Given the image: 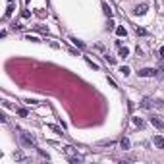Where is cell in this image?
Masks as SVG:
<instances>
[{"label": "cell", "instance_id": "6da1fadb", "mask_svg": "<svg viewBox=\"0 0 164 164\" xmlns=\"http://www.w3.org/2000/svg\"><path fill=\"white\" fill-rule=\"evenodd\" d=\"M19 139H21V143H23L25 147H35V139H33V135H29V133H25V131L19 133Z\"/></svg>", "mask_w": 164, "mask_h": 164}, {"label": "cell", "instance_id": "7a4b0ae2", "mask_svg": "<svg viewBox=\"0 0 164 164\" xmlns=\"http://www.w3.org/2000/svg\"><path fill=\"white\" fill-rule=\"evenodd\" d=\"M137 74H139V77H155L156 71H155V68H143V70H139Z\"/></svg>", "mask_w": 164, "mask_h": 164}, {"label": "cell", "instance_id": "3957f363", "mask_svg": "<svg viewBox=\"0 0 164 164\" xmlns=\"http://www.w3.org/2000/svg\"><path fill=\"white\" fill-rule=\"evenodd\" d=\"M147 10H149V6H147V4H137L135 10H133V14H135V16H145Z\"/></svg>", "mask_w": 164, "mask_h": 164}, {"label": "cell", "instance_id": "277c9868", "mask_svg": "<svg viewBox=\"0 0 164 164\" xmlns=\"http://www.w3.org/2000/svg\"><path fill=\"white\" fill-rule=\"evenodd\" d=\"M153 143H155V147H156V149H164V137H162V135H155Z\"/></svg>", "mask_w": 164, "mask_h": 164}, {"label": "cell", "instance_id": "5b68a950", "mask_svg": "<svg viewBox=\"0 0 164 164\" xmlns=\"http://www.w3.org/2000/svg\"><path fill=\"white\" fill-rule=\"evenodd\" d=\"M151 124H153V126H155L156 129H162V127H164L162 120H160V118H156V116H153V118H151Z\"/></svg>", "mask_w": 164, "mask_h": 164}, {"label": "cell", "instance_id": "8992f818", "mask_svg": "<svg viewBox=\"0 0 164 164\" xmlns=\"http://www.w3.org/2000/svg\"><path fill=\"white\" fill-rule=\"evenodd\" d=\"M153 104H155V102H153V100H151L149 97H145L143 100H141V108H145V110H149V108L153 106Z\"/></svg>", "mask_w": 164, "mask_h": 164}, {"label": "cell", "instance_id": "52a82bcc", "mask_svg": "<svg viewBox=\"0 0 164 164\" xmlns=\"http://www.w3.org/2000/svg\"><path fill=\"white\" fill-rule=\"evenodd\" d=\"M71 42H74L77 48H85V42L83 41H79V39H75V37H71Z\"/></svg>", "mask_w": 164, "mask_h": 164}, {"label": "cell", "instance_id": "ba28073f", "mask_svg": "<svg viewBox=\"0 0 164 164\" xmlns=\"http://www.w3.org/2000/svg\"><path fill=\"white\" fill-rule=\"evenodd\" d=\"M120 147H122L124 151H127V149H129V139H127V137H124V139L120 141Z\"/></svg>", "mask_w": 164, "mask_h": 164}, {"label": "cell", "instance_id": "9c48e42d", "mask_svg": "<svg viewBox=\"0 0 164 164\" xmlns=\"http://www.w3.org/2000/svg\"><path fill=\"white\" fill-rule=\"evenodd\" d=\"M116 35H118V37H126L127 31H126L124 27H116Z\"/></svg>", "mask_w": 164, "mask_h": 164}, {"label": "cell", "instance_id": "30bf717a", "mask_svg": "<svg viewBox=\"0 0 164 164\" xmlns=\"http://www.w3.org/2000/svg\"><path fill=\"white\" fill-rule=\"evenodd\" d=\"M127 54H129V48H127V47H120V56L126 58Z\"/></svg>", "mask_w": 164, "mask_h": 164}, {"label": "cell", "instance_id": "8fae6325", "mask_svg": "<svg viewBox=\"0 0 164 164\" xmlns=\"http://www.w3.org/2000/svg\"><path fill=\"white\" fill-rule=\"evenodd\" d=\"M14 158H16V160H25V155L21 153V151H16V153H14Z\"/></svg>", "mask_w": 164, "mask_h": 164}, {"label": "cell", "instance_id": "7c38bea8", "mask_svg": "<svg viewBox=\"0 0 164 164\" xmlns=\"http://www.w3.org/2000/svg\"><path fill=\"white\" fill-rule=\"evenodd\" d=\"M102 10H104V14H106L108 18H112V10H110V6H108V4H102Z\"/></svg>", "mask_w": 164, "mask_h": 164}, {"label": "cell", "instance_id": "4fadbf2b", "mask_svg": "<svg viewBox=\"0 0 164 164\" xmlns=\"http://www.w3.org/2000/svg\"><path fill=\"white\" fill-rule=\"evenodd\" d=\"M12 12H14V6L10 4V6H8V8H6V14H4V19H8V18H10V16H12Z\"/></svg>", "mask_w": 164, "mask_h": 164}, {"label": "cell", "instance_id": "5bb4252c", "mask_svg": "<svg viewBox=\"0 0 164 164\" xmlns=\"http://www.w3.org/2000/svg\"><path fill=\"white\" fill-rule=\"evenodd\" d=\"M133 124H135L137 127H143V126H145V122H143L141 118H133Z\"/></svg>", "mask_w": 164, "mask_h": 164}, {"label": "cell", "instance_id": "9a60e30c", "mask_svg": "<svg viewBox=\"0 0 164 164\" xmlns=\"http://www.w3.org/2000/svg\"><path fill=\"white\" fill-rule=\"evenodd\" d=\"M120 74H122L124 77H126V75H129V68H127V66H122V68H120Z\"/></svg>", "mask_w": 164, "mask_h": 164}, {"label": "cell", "instance_id": "2e32d148", "mask_svg": "<svg viewBox=\"0 0 164 164\" xmlns=\"http://www.w3.org/2000/svg\"><path fill=\"white\" fill-rule=\"evenodd\" d=\"M64 153H66V155H70V156H74V147H70V145L64 147Z\"/></svg>", "mask_w": 164, "mask_h": 164}, {"label": "cell", "instance_id": "e0dca14e", "mask_svg": "<svg viewBox=\"0 0 164 164\" xmlns=\"http://www.w3.org/2000/svg\"><path fill=\"white\" fill-rule=\"evenodd\" d=\"M81 160H83L81 156H70V162H74V164H79Z\"/></svg>", "mask_w": 164, "mask_h": 164}, {"label": "cell", "instance_id": "ac0fdd59", "mask_svg": "<svg viewBox=\"0 0 164 164\" xmlns=\"http://www.w3.org/2000/svg\"><path fill=\"white\" fill-rule=\"evenodd\" d=\"M155 106L160 108V110H164V100H160V98H158V100H155Z\"/></svg>", "mask_w": 164, "mask_h": 164}, {"label": "cell", "instance_id": "d6986e66", "mask_svg": "<svg viewBox=\"0 0 164 164\" xmlns=\"http://www.w3.org/2000/svg\"><path fill=\"white\" fill-rule=\"evenodd\" d=\"M85 60H87V64H89V66H91V68H93V70H98V66H97V64H95V62H93V60H91V58H85Z\"/></svg>", "mask_w": 164, "mask_h": 164}, {"label": "cell", "instance_id": "ffe728a7", "mask_svg": "<svg viewBox=\"0 0 164 164\" xmlns=\"http://www.w3.org/2000/svg\"><path fill=\"white\" fill-rule=\"evenodd\" d=\"M25 41H31V42H39V39L35 37V35H27V37H25Z\"/></svg>", "mask_w": 164, "mask_h": 164}, {"label": "cell", "instance_id": "44dd1931", "mask_svg": "<svg viewBox=\"0 0 164 164\" xmlns=\"http://www.w3.org/2000/svg\"><path fill=\"white\" fill-rule=\"evenodd\" d=\"M18 114L21 118H25V116H27V110H25V108H18Z\"/></svg>", "mask_w": 164, "mask_h": 164}, {"label": "cell", "instance_id": "7402d4cb", "mask_svg": "<svg viewBox=\"0 0 164 164\" xmlns=\"http://www.w3.org/2000/svg\"><path fill=\"white\" fill-rule=\"evenodd\" d=\"M48 127H50V129H54V131H56V133H60V135H62V129H60V127H58V126H54V124H50V126H48Z\"/></svg>", "mask_w": 164, "mask_h": 164}, {"label": "cell", "instance_id": "603a6c76", "mask_svg": "<svg viewBox=\"0 0 164 164\" xmlns=\"http://www.w3.org/2000/svg\"><path fill=\"white\" fill-rule=\"evenodd\" d=\"M137 35H141V37H145V35H147V31H145V29H141V27H137Z\"/></svg>", "mask_w": 164, "mask_h": 164}, {"label": "cell", "instance_id": "cb8c5ba5", "mask_svg": "<svg viewBox=\"0 0 164 164\" xmlns=\"http://www.w3.org/2000/svg\"><path fill=\"white\" fill-rule=\"evenodd\" d=\"M108 29H110V31H112V29H116V27H114V21H112V18H108Z\"/></svg>", "mask_w": 164, "mask_h": 164}, {"label": "cell", "instance_id": "d4e9b609", "mask_svg": "<svg viewBox=\"0 0 164 164\" xmlns=\"http://www.w3.org/2000/svg\"><path fill=\"white\" fill-rule=\"evenodd\" d=\"M160 56H162V60H164V47L160 48Z\"/></svg>", "mask_w": 164, "mask_h": 164}, {"label": "cell", "instance_id": "484cf974", "mask_svg": "<svg viewBox=\"0 0 164 164\" xmlns=\"http://www.w3.org/2000/svg\"><path fill=\"white\" fill-rule=\"evenodd\" d=\"M8 2H10V4H12V2H14V0H8Z\"/></svg>", "mask_w": 164, "mask_h": 164}]
</instances>
